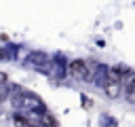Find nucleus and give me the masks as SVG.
<instances>
[{"mask_svg": "<svg viewBox=\"0 0 135 127\" xmlns=\"http://www.w3.org/2000/svg\"><path fill=\"white\" fill-rule=\"evenodd\" d=\"M65 72H68L70 78L80 80V83H91L95 78V66H91L84 59H72L65 68Z\"/></svg>", "mask_w": 135, "mask_h": 127, "instance_id": "1", "label": "nucleus"}, {"mask_svg": "<svg viewBox=\"0 0 135 127\" xmlns=\"http://www.w3.org/2000/svg\"><path fill=\"white\" fill-rule=\"evenodd\" d=\"M101 87H103V91H105V95H108L110 99H116V97L122 93V78L105 72V76H103V80H101Z\"/></svg>", "mask_w": 135, "mask_h": 127, "instance_id": "2", "label": "nucleus"}, {"mask_svg": "<svg viewBox=\"0 0 135 127\" xmlns=\"http://www.w3.org/2000/svg\"><path fill=\"white\" fill-rule=\"evenodd\" d=\"M25 64L32 66V68H38V70H46L51 66V57L46 53H40V51H32L27 57H25Z\"/></svg>", "mask_w": 135, "mask_h": 127, "instance_id": "3", "label": "nucleus"}, {"mask_svg": "<svg viewBox=\"0 0 135 127\" xmlns=\"http://www.w3.org/2000/svg\"><path fill=\"white\" fill-rule=\"evenodd\" d=\"M122 89L131 99L135 97V72H127L122 76Z\"/></svg>", "mask_w": 135, "mask_h": 127, "instance_id": "4", "label": "nucleus"}, {"mask_svg": "<svg viewBox=\"0 0 135 127\" xmlns=\"http://www.w3.org/2000/svg\"><path fill=\"white\" fill-rule=\"evenodd\" d=\"M8 91H11V85L4 80V83H0V102H4V99H8Z\"/></svg>", "mask_w": 135, "mask_h": 127, "instance_id": "5", "label": "nucleus"}, {"mask_svg": "<svg viewBox=\"0 0 135 127\" xmlns=\"http://www.w3.org/2000/svg\"><path fill=\"white\" fill-rule=\"evenodd\" d=\"M15 123H19V125H30L32 121L27 119V116H21V114H15V119H13Z\"/></svg>", "mask_w": 135, "mask_h": 127, "instance_id": "6", "label": "nucleus"}, {"mask_svg": "<svg viewBox=\"0 0 135 127\" xmlns=\"http://www.w3.org/2000/svg\"><path fill=\"white\" fill-rule=\"evenodd\" d=\"M0 59H8V53H6V51H2V49H0Z\"/></svg>", "mask_w": 135, "mask_h": 127, "instance_id": "7", "label": "nucleus"}, {"mask_svg": "<svg viewBox=\"0 0 135 127\" xmlns=\"http://www.w3.org/2000/svg\"><path fill=\"white\" fill-rule=\"evenodd\" d=\"M6 78H8V76H6V74H4V72H0V83H4V80H6Z\"/></svg>", "mask_w": 135, "mask_h": 127, "instance_id": "8", "label": "nucleus"}]
</instances>
